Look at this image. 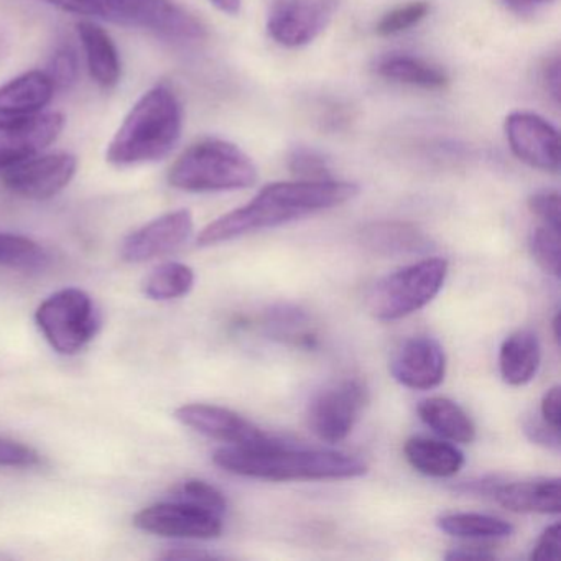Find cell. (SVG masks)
Masks as SVG:
<instances>
[{
	"mask_svg": "<svg viewBox=\"0 0 561 561\" xmlns=\"http://www.w3.org/2000/svg\"><path fill=\"white\" fill-rule=\"evenodd\" d=\"M359 188L354 183L337 180L321 182H278L264 186L251 202L209 222L198 238L199 248L222 244L241 236L288 225L297 219L336 208L356 198Z\"/></svg>",
	"mask_w": 561,
	"mask_h": 561,
	"instance_id": "6da1fadb",
	"label": "cell"
},
{
	"mask_svg": "<svg viewBox=\"0 0 561 561\" xmlns=\"http://www.w3.org/2000/svg\"><path fill=\"white\" fill-rule=\"evenodd\" d=\"M218 468L264 481H327L360 478L369 471L364 459L324 449H295L282 442L267 446H226L216 449Z\"/></svg>",
	"mask_w": 561,
	"mask_h": 561,
	"instance_id": "7a4b0ae2",
	"label": "cell"
},
{
	"mask_svg": "<svg viewBox=\"0 0 561 561\" xmlns=\"http://www.w3.org/2000/svg\"><path fill=\"white\" fill-rule=\"evenodd\" d=\"M183 130V107L169 84L147 91L127 114L107 146L111 165H144L165 159L180 142Z\"/></svg>",
	"mask_w": 561,
	"mask_h": 561,
	"instance_id": "3957f363",
	"label": "cell"
},
{
	"mask_svg": "<svg viewBox=\"0 0 561 561\" xmlns=\"http://www.w3.org/2000/svg\"><path fill=\"white\" fill-rule=\"evenodd\" d=\"M80 18L98 19L127 28L149 31L182 44L208 37V28L175 0H44Z\"/></svg>",
	"mask_w": 561,
	"mask_h": 561,
	"instance_id": "277c9868",
	"label": "cell"
},
{
	"mask_svg": "<svg viewBox=\"0 0 561 561\" xmlns=\"http://www.w3.org/2000/svg\"><path fill=\"white\" fill-rule=\"evenodd\" d=\"M257 167L234 144L203 139L190 146L170 167L172 188L190 193L234 192L257 183Z\"/></svg>",
	"mask_w": 561,
	"mask_h": 561,
	"instance_id": "5b68a950",
	"label": "cell"
},
{
	"mask_svg": "<svg viewBox=\"0 0 561 561\" xmlns=\"http://www.w3.org/2000/svg\"><path fill=\"white\" fill-rule=\"evenodd\" d=\"M446 277V259H423L377 282L367 297V308L376 320H402L432 304Z\"/></svg>",
	"mask_w": 561,
	"mask_h": 561,
	"instance_id": "8992f818",
	"label": "cell"
},
{
	"mask_svg": "<svg viewBox=\"0 0 561 561\" xmlns=\"http://www.w3.org/2000/svg\"><path fill=\"white\" fill-rule=\"evenodd\" d=\"M35 323L58 354L75 356L100 333L101 314L90 294L70 287L42 301Z\"/></svg>",
	"mask_w": 561,
	"mask_h": 561,
	"instance_id": "52a82bcc",
	"label": "cell"
},
{
	"mask_svg": "<svg viewBox=\"0 0 561 561\" xmlns=\"http://www.w3.org/2000/svg\"><path fill=\"white\" fill-rule=\"evenodd\" d=\"M369 400L366 386L357 379H346L321 390L308 407L311 432L327 443H340L353 432Z\"/></svg>",
	"mask_w": 561,
	"mask_h": 561,
	"instance_id": "ba28073f",
	"label": "cell"
},
{
	"mask_svg": "<svg viewBox=\"0 0 561 561\" xmlns=\"http://www.w3.org/2000/svg\"><path fill=\"white\" fill-rule=\"evenodd\" d=\"M340 0H272L268 37L285 48H300L317 41L336 14Z\"/></svg>",
	"mask_w": 561,
	"mask_h": 561,
	"instance_id": "9c48e42d",
	"label": "cell"
},
{
	"mask_svg": "<svg viewBox=\"0 0 561 561\" xmlns=\"http://www.w3.org/2000/svg\"><path fill=\"white\" fill-rule=\"evenodd\" d=\"M77 172L78 159L71 153H37L2 169V183L14 195L44 202L64 192Z\"/></svg>",
	"mask_w": 561,
	"mask_h": 561,
	"instance_id": "30bf717a",
	"label": "cell"
},
{
	"mask_svg": "<svg viewBox=\"0 0 561 561\" xmlns=\"http://www.w3.org/2000/svg\"><path fill=\"white\" fill-rule=\"evenodd\" d=\"M134 525L147 534L186 540H213L222 534L221 515L173 499L137 512Z\"/></svg>",
	"mask_w": 561,
	"mask_h": 561,
	"instance_id": "8fae6325",
	"label": "cell"
},
{
	"mask_svg": "<svg viewBox=\"0 0 561 561\" xmlns=\"http://www.w3.org/2000/svg\"><path fill=\"white\" fill-rule=\"evenodd\" d=\"M512 153L525 165L541 172L558 173L560 170V137L557 127L534 113L508 114L504 123Z\"/></svg>",
	"mask_w": 561,
	"mask_h": 561,
	"instance_id": "7c38bea8",
	"label": "cell"
},
{
	"mask_svg": "<svg viewBox=\"0 0 561 561\" xmlns=\"http://www.w3.org/2000/svg\"><path fill=\"white\" fill-rule=\"evenodd\" d=\"M182 425L229 446H267L278 442L234 410L209 403H188L175 410Z\"/></svg>",
	"mask_w": 561,
	"mask_h": 561,
	"instance_id": "4fadbf2b",
	"label": "cell"
},
{
	"mask_svg": "<svg viewBox=\"0 0 561 561\" xmlns=\"http://www.w3.org/2000/svg\"><path fill=\"white\" fill-rule=\"evenodd\" d=\"M64 127L60 113L0 117V169L37 156L60 137Z\"/></svg>",
	"mask_w": 561,
	"mask_h": 561,
	"instance_id": "5bb4252c",
	"label": "cell"
},
{
	"mask_svg": "<svg viewBox=\"0 0 561 561\" xmlns=\"http://www.w3.org/2000/svg\"><path fill=\"white\" fill-rule=\"evenodd\" d=\"M192 232L193 216L188 209L165 213L127 236L121 255L130 264H142L182 248Z\"/></svg>",
	"mask_w": 561,
	"mask_h": 561,
	"instance_id": "9a60e30c",
	"label": "cell"
},
{
	"mask_svg": "<svg viewBox=\"0 0 561 561\" xmlns=\"http://www.w3.org/2000/svg\"><path fill=\"white\" fill-rule=\"evenodd\" d=\"M390 374L407 389H435L445 380V350L435 337H410L393 356Z\"/></svg>",
	"mask_w": 561,
	"mask_h": 561,
	"instance_id": "2e32d148",
	"label": "cell"
},
{
	"mask_svg": "<svg viewBox=\"0 0 561 561\" xmlns=\"http://www.w3.org/2000/svg\"><path fill=\"white\" fill-rule=\"evenodd\" d=\"M495 501L515 514H560L561 484L558 478L528 479L497 485Z\"/></svg>",
	"mask_w": 561,
	"mask_h": 561,
	"instance_id": "e0dca14e",
	"label": "cell"
},
{
	"mask_svg": "<svg viewBox=\"0 0 561 561\" xmlns=\"http://www.w3.org/2000/svg\"><path fill=\"white\" fill-rule=\"evenodd\" d=\"M55 91L45 71L21 75L0 87V117H27L44 113L54 100Z\"/></svg>",
	"mask_w": 561,
	"mask_h": 561,
	"instance_id": "ac0fdd59",
	"label": "cell"
},
{
	"mask_svg": "<svg viewBox=\"0 0 561 561\" xmlns=\"http://www.w3.org/2000/svg\"><path fill=\"white\" fill-rule=\"evenodd\" d=\"M77 32L94 83L104 90L117 87L123 68H121L119 51L111 35L90 19L78 22Z\"/></svg>",
	"mask_w": 561,
	"mask_h": 561,
	"instance_id": "d6986e66",
	"label": "cell"
},
{
	"mask_svg": "<svg viewBox=\"0 0 561 561\" xmlns=\"http://www.w3.org/2000/svg\"><path fill=\"white\" fill-rule=\"evenodd\" d=\"M541 363V347L537 334L520 330L505 337L499 350V370L508 386L520 387L534 380Z\"/></svg>",
	"mask_w": 561,
	"mask_h": 561,
	"instance_id": "ffe728a7",
	"label": "cell"
},
{
	"mask_svg": "<svg viewBox=\"0 0 561 561\" xmlns=\"http://www.w3.org/2000/svg\"><path fill=\"white\" fill-rule=\"evenodd\" d=\"M360 244L382 257L419 254L430 248L428 238L416 226L400 221H380L366 226L360 232Z\"/></svg>",
	"mask_w": 561,
	"mask_h": 561,
	"instance_id": "44dd1931",
	"label": "cell"
},
{
	"mask_svg": "<svg viewBox=\"0 0 561 561\" xmlns=\"http://www.w3.org/2000/svg\"><path fill=\"white\" fill-rule=\"evenodd\" d=\"M407 462L430 478H453L465 466V455L453 443L413 436L403 445Z\"/></svg>",
	"mask_w": 561,
	"mask_h": 561,
	"instance_id": "7402d4cb",
	"label": "cell"
},
{
	"mask_svg": "<svg viewBox=\"0 0 561 561\" xmlns=\"http://www.w3.org/2000/svg\"><path fill=\"white\" fill-rule=\"evenodd\" d=\"M419 416L436 435L468 445L476 439V425L462 407L446 397H430L419 405Z\"/></svg>",
	"mask_w": 561,
	"mask_h": 561,
	"instance_id": "603a6c76",
	"label": "cell"
},
{
	"mask_svg": "<svg viewBox=\"0 0 561 561\" xmlns=\"http://www.w3.org/2000/svg\"><path fill=\"white\" fill-rule=\"evenodd\" d=\"M376 70L386 80L422 88V90H445L449 83L445 70L423 58L410 57V55H389L380 58Z\"/></svg>",
	"mask_w": 561,
	"mask_h": 561,
	"instance_id": "cb8c5ba5",
	"label": "cell"
},
{
	"mask_svg": "<svg viewBox=\"0 0 561 561\" xmlns=\"http://www.w3.org/2000/svg\"><path fill=\"white\" fill-rule=\"evenodd\" d=\"M439 530L451 537L468 538V540H489V538H507L514 534V527L504 518L474 512L446 514L436 520Z\"/></svg>",
	"mask_w": 561,
	"mask_h": 561,
	"instance_id": "d4e9b609",
	"label": "cell"
},
{
	"mask_svg": "<svg viewBox=\"0 0 561 561\" xmlns=\"http://www.w3.org/2000/svg\"><path fill=\"white\" fill-rule=\"evenodd\" d=\"M195 287V271L180 262H165L153 268L142 284L150 300L170 301L185 297Z\"/></svg>",
	"mask_w": 561,
	"mask_h": 561,
	"instance_id": "484cf974",
	"label": "cell"
},
{
	"mask_svg": "<svg viewBox=\"0 0 561 561\" xmlns=\"http://www.w3.org/2000/svg\"><path fill=\"white\" fill-rule=\"evenodd\" d=\"M50 261L48 252L27 236L0 232V265L15 271H41Z\"/></svg>",
	"mask_w": 561,
	"mask_h": 561,
	"instance_id": "4316f807",
	"label": "cell"
},
{
	"mask_svg": "<svg viewBox=\"0 0 561 561\" xmlns=\"http://www.w3.org/2000/svg\"><path fill=\"white\" fill-rule=\"evenodd\" d=\"M170 499L186 502V504L195 505V507L213 512V514L221 515V517L226 508H228V501H226L225 494L216 485L209 484L208 481H203V479L192 478L180 482L173 489L172 497Z\"/></svg>",
	"mask_w": 561,
	"mask_h": 561,
	"instance_id": "83f0119b",
	"label": "cell"
},
{
	"mask_svg": "<svg viewBox=\"0 0 561 561\" xmlns=\"http://www.w3.org/2000/svg\"><path fill=\"white\" fill-rule=\"evenodd\" d=\"M531 257L548 275L560 277V229L538 225L528 239Z\"/></svg>",
	"mask_w": 561,
	"mask_h": 561,
	"instance_id": "f1b7e54d",
	"label": "cell"
},
{
	"mask_svg": "<svg viewBox=\"0 0 561 561\" xmlns=\"http://www.w3.org/2000/svg\"><path fill=\"white\" fill-rule=\"evenodd\" d=\"M430 4L425 0H416L410 4L400 5L393 11L387 12L376 25V32L380 37H392L402 34L419 25L428 15Z\"/></svg>",
	"mask_w": 561,
	"mask_h": 561,
	"instance_id": "f546056e",
	"label": "cell"
},
{
	"mask_svg": "<svg viewBox=\"0 0 561 561\" xmlns=\"http://www.w3.org/2000/svg\"><path fill=\"white\" fill-rule=\"evenodd\" d=\"M288 170L295 179L305 180V182L333 179L328 160L310 147H295L291 150L288 156Z\"/></svg>",
	"mask_w": 561,
	"mask_h": 561,
	"instance_id": "4dcf8cb0",
	"label": "cell"
},
{
	"mask_svg": "<svg viewBox=\"0 0 561 561\" xmlns=\"http://www.w3.org/2000/svg\"><path fill=\"white\" fill-rule=\"evenodd\" d=\"M78 71H80V65H78L77 51L70 45H61L51 55L45 73L54 83L55 90H67L78 80Z\"/></svg>",
	"mask_w": 561,
	"mask_h": 561,
	"instance_id": "1f68e13d",
	"label": "cell"
},
{
	"mask_svg": "<svg viewBox=\"0 0 561 561\" xmlns=\"http://www.w3.org/2000/svg\"><path fill=\"white\" fill-rule=\"evenodd\" d=\"M41 465V455L31 446L14 439L0 438V466L2 468H34Z\"/></svg>",
	"mask_w": 561,
	"mask_h": 561,
	"instance_id": "d6a6232c",
	"label": "cell"
},
{
	"mask_svg": "<svg viewBox=\"0 0 561 561\" xmlns=\"http://www.w3.org/2000/svg\"><path fill=\"white\" fill-rule=\"evenodd\" d=\"M528 209L541 225L560 229L561 209L558 192H537L528 198Z\"/></svg>",
	"mask_w": 561,
	"mask_h": 561,
	"instance_id": "836d02e7",
	"label": "cell"
},
{
	"mask_svg": "<svg viewBox=\"0 0 561 561\" xmlns=\"http://www.w3.org/2000/svg\"><path fill=\"white\" fill-rule=\"evenodd\" d=\"M558 557H560V524L557 522V524L545 528L531 550L530 560L550 561L558 560Z\"/></svg>",
	"mask_w": 561,
	"mask_h": 561,
	"instance_id": "e575fe53",
	"label": "cell"
},
{
	"mask_svg": "<svg viewBox=\"0 0 561 561\" xmlns=\"http://www.w3.org/2000/svg\"><path fill=\"white\" fill-rule=\"evenodd\" d=\"M560 403H561V390L560 387H551L547 390L543 399H541L540 412L541 419H543L545 425L550 426L554 432L560 433Z\"/></svg>",
	"mask_w": 561,
	"mask_h": 561,
	"instance_id": "d590c367",
	"label": "cell"
},
{
	"mask_svg": "<svg viewBox=\"0 0 561 561\" xmlns=\"http://www.w3.org/2000/svg\"><path fill=\"white\" fill-rule=\"evenodd\" d=\"M541 80L545 83V90L548 91L551 98H553L554 103L558 104L560 101V58L554 57L548 61L543 67V75H541Z\"/></svg>",
	"mask_w": 561,
	"mask_h": 561,
	"instance_id": "8d00e7d4",
	"label": "cell"
},
{
	"mask_svg": "<svg viewBox=\"0 0 561 561\" xmlns=\"http://www.w3.org/2000/svg\"><path fill=\"white\" fill-rule=\"evenodd\" d=\"M507 11L518 15L534 14L538 9L551 4L554 0H501Z\"/></svg>",
	"mask_w": 561,
	"mask_h": 561,
	"instance_id": "74e56055",
	"label": "cell"
},
{
	"mask_svg": "<svg viewBox=\"0 0 561 561\" xmlns=\"http://www.w3.org/2000/svg\"><path fill=\"white\" fill-rule=\"evenodd\" d=\"M446 560H492L494 553L488 548L459 547L445 554Z\"/></svg>",
	"mask_w": 561,
	"mask_h": 561,
	"instance_id": "f35d334b",
	"label": "cell"
},
{
	"mask_svg": "<svg viewBox=\"0 0 561 561\" xmlns=\"http://www.w3.org/2000/svg\"><path fill=\"white\" fill-rule=\"evenodd\" d=\"M160 558L162 560H211L215 554L196 550V548H175V550H169L160 554Z\"/></svg>",
	"mask_w": 561,
	"mask_h": 561,
	"instance_id": "ab89813d",
	"label": "cell"
},
{
	"mask_svg": "<svg viewBox=\"0 0 561 561\" xmlns=\"http://www.w3.org/2000/svg\"><path fill=\"white\" fill-rule=\"evenodd\" d=\"M218 11L228 15H238L241 11L242 0H209Z\"/></svg>",
	"mask_w": 561,
	"mask_h": 561,
	"instance_id": "60d3db41",
	"label": "cell"
}]
</instances>
